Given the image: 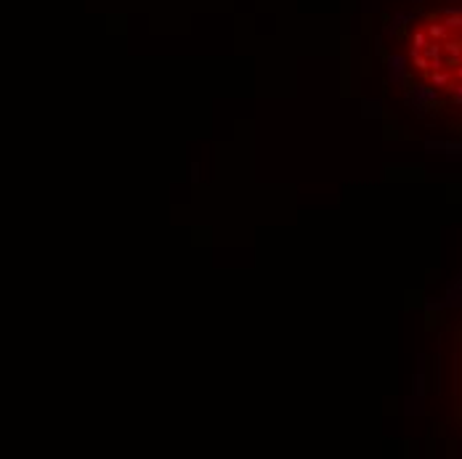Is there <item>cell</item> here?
Masks as SVG:
<instances>
[{
    "instance_id": "obj_1",
    "label": "cell",
    "mask_w": 462,
    "mask_h": 459,
    "mask_svg": "<svg viewBox=\"0 0 462 459\" xmlns=\"http://www.w3.org/2000/svg\"><path fill=\"white\" fill-rule=\"evenodd\" d=\"M409 53L436 85L457 88L462 96V8H444L420 19L412 29Z\"/></svg>"
}]
</instances>
